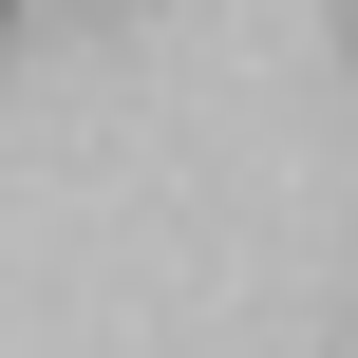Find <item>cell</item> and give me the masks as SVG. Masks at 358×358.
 <instances>
[{
	"mask_svg": "<svg viewBox=\"0 0 358 358\" xmlns=\"http://www.w3.org/2000/svg\"><path fill=\"white\" fill-rule=\"evenodd\" d=\"M0 19H19V0H0Z\"/></svg>",
	"mask_w": 358,
	"mask_h": 358,
	"instance_id": "6da1fadb",
	"label": "cell"
}]
</instances>
